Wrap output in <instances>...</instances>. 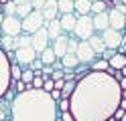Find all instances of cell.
Here are the masks:
<instances>
[{
    "instance_id": "ab89813d",
    "label": "cell",
    "mask_w": 126,
    "mask_h": 121,
    "mask_svg": "<svg viewBox=\"0 0 126 121\" xmlns=\"http://www.w3.org/2000/svg\"><path fill=\"white\" fill-rule=\"evenodd\" d=\"M120 73H122V77H126V65H124V67L120 69Z\"/></svg>"
},
{
    "instance_id": "6da1fadb",
    "label": "cell",
    "mask_w": 126,
    "mask_h": 121,
    "mask_svg": "<svg viewBox=\"0 0 126 121\" xmlns=\"http://www.w3.org/2000/svg\"><path fill=\"white\" fill-rule=\"evenodd\" d=\"M120 85L106 73L90 71L75 81L69 111L75 121H108L120 103Z\"/></svg>"
},
{
    "instance_id": "f1b7e54d",
    "label": "cell",
    "mask_w": 126,
    "mask_h": 121,
    "mask_svg": "<svg viewBox=\"0 0 126 121\" xmlns=\"http://www.w3.org/2000/svg\"><path fill=\"white\" fill-rule=\"evenodd\" d=\"M2 14L4 16H16V4H14L12 0H8V2L2 6Z\"/></svg>"
},
{
    "instance_id": "8d00e7d4",
    "label": "cell",
    "mask_w": 126,
    "mask_h": 121,
    "mask_svg": "<svg viewBox=\"0 0 126 121\" xmlns=\"http://www.w3.org/2000/svg\"><path fill=\"white\" fill-rule=\"evenodd\" d=\"M49 95H51V99H53V101H59V99H61V91H59V89H53Z\"/></svg>"
},
{
    "instance_id": "4316f807",
    "label": "cell",
    "mask_w": 126,
    "mask_h": 121,
    "mask_svg": "<svg viewBox=\"0 0 126 121\" xmlns=\"http://www.w3.org/2000/svg\"><path fill=\"white\" fill-rule=\"evenodd\" d=\"M31 10H33V6H31V2H27V4H16V16H18V18L22 20V18H25V16L31 12Z\"/></svg>"
},
{
    "instance_id": "7bdbcfd3",
    "label": "cell",
    "mask_w": 126,
    "mask_h": 121,
    "mask_svg": "<svg viewBox=\"0 0 126 121\" xmlns=\"http://www.w3.org/2000/svg\"><path fill=\"white\" fill-rule=\"evenodd\" d=\"M120 121H126V111H124V115H122V119Z\"/></svg>"
},
{
    "instance_id": "3957f363",
    "label": "cell",
    "mask_w": 126,
    "mask_h": 121,
    "mask_svg": "<svg viewBox=\"0 0 126 121\" xmlns=\"http://www.w3.org/2000/svg\"><path fill=\"white\" fill-rule=\"evenodd\" d=\"M94 32H96V30H94V24H92V14H81V16H77L71 36H75L77 40H88Z\"/></svg>"
},
{
    "instance_id": "f35d334b",
    "label": "cell",
    "mask_w": 126,
    "mask_h": 121,
    "mask_svg": "<svg viewBox=\"0 0 126 121\" xmlns=\"http://www.w3.org/2000/svg\"><path fill=\"white\" fill-rule=\"evenodd\" d=\"M118 107H120V109H124V111H126V99H120V103H118Z\"/></svg>"
},
{
    "instance_id": "d590c367",
    "label": "cell",
    "mask_w": 126,
    "mask_h": 121,
    "mask_svg": "<svg viewBox=\"0 0 126 121\" xmlns=\"http://www.w3.org/2000/svg\"><path fill=\"white\" fill-rule=\"evenodd\" d=\"M31 6H33V10H43L45 0H31Z\"/></svg>"
},
{
    "instance_id": "2e32d148",
    "label": "cell",
    "mask_w": 126,
    "mask_h": 121,
    "mask_svg": "<svg viewBox=\"0 0 126 121\" xmlns=\"http://www.w3.org/2000/svg\"><path fill=\"white\" fill-rule=\"evenodd\" d=\"M88 44H90V48L94 53H96V56H100L102 53L106 51V44H104V40H102V36L98 34V32H94V34L88 38Z\"/></svg>"
},
{
    "instance_id": "277c9868",
    "label": "cell",
    "mask_w": 126,
    "mask_h": 121,
    "mask_svg": "<svg viewBox=\"0 0 126 121\" xmlns=\"http://www.w3.org/2000/svg\"><path fill=\"white\" fill-rule=\"evenodd\" d=\"M20 26L25 34H33L35 30L39 28H45V18H43V12L41 10H31L25 18L20 20Z\"/></svg>"
},
{
    "instance_id": "7a4b0ae2",
    "label": "cell",
    "mask_w": 126,
    "mask_h": 121,
    "mask_svg": "<svg viewBox=\"0 0 126 121\" xmlns=\"http://www.w3.org/2000/svg\"><path fill=\"white\" fill-rule=\"evenodd\" d=\"M6 121H57V101L41 89H27L12 97Z\"/></svg>"
},
{
    "instance_id": "ffe728a7",
    "label": "cell",
    "mask_w": 126,
    "mask_h": 121,
    "mask_svg": "<svg viewBox=\"0 0 126 121\" xmlns=\"http://www.w3.org/2000/svg\"><path fill=\"white\" fill-rule=\"evenodd\" d=\"M39 59H41L43 65H51L53 61H57V56H55V53H53V48H51V46H47L45 51L39 53Z\"/></svg>"
},
{
    "instance_id": "7c38bea8",
    "label": "cell",
    "mask_w": 126,
    "mask_h": 121,
    "mask_svg": "<svg viewBox=\"0 0 126 121\" xmlns=\"http://www.w3.org/2000/svg\"><path fill=\"white\" fill-rule=\"evenodd\" d=\"M92 24H94V30L98 32H104L106 28H110V20H108V10L106 12H98V14H92Z\"/></svg>"
},
{
    "instance_id": "d6a6232c",
    "label": "cell",
    "mask_w": 126,
    "mask_h": 121,
    "mask_svg": "<svg viewBox=\"0 0 126 121\" xmlns=\"http://www.w3.org/2000/svg\"><path fill=\"white\" fill-rule=\"evenodd\" d=\"M61 111H69V99H59L57 101V113Z\"/></svg>"
},
{
    "instance_id": "ac0fdd59",
    "label": "cell",
    "mask_w": 126,
    "mask_h": 121,
    "mask_svg": "<svg viewBox=\"0 0 126 121\" xmlns=\"http://www.w3.org/2000/svg\"><path fill=\"white\" fill-rule=\"evenodd\" d=\"M61 65H63V69H75L77 65H81L79 61H77V56H75V53H65L61 56Z\"/></svg>"
},
{
    "instance_id": "f6af8a7d",
    "label": "cell",
    "mask_w": 126,
    "mask_h": 121,
    "mask_svg": "<svg viewBox=\"0 0 126 121\" xmlns=\"http://www.w3.org/2000/svg\"><path fill=\"white\" fill-rule=\"evenodd\" d=\"M124 59H126V51H124Z\"/></svg>"
},
{
    "instance_id": "44dd1931",
    "label": "cell",
    "mask_w": 126,
    "mask_h": 121,
    "mask_svg": "<svg viewBox=\"0 0 126 121\" xmlns=\"http://www.w3.org/2000/svg\"><path fill=\"white\" fill-rule=\"evenodd\" d=\"M108 65H110L112 69L120 71V69L124 67V65H126V59H124V55H122V53H116V55L112 56V59H108Z\"/></svg>"
},
{
    "instance_id": "1f68e13d",
    "label": "cell",
    "mask_w": 126,
    "mask_h": 121,
    "mask_svg": "<svg viewBox=\"0 0 126 121\" xmlns=\"http://www.w3.org/2000/svg\"><path fill=\"white\" fill-rule=\"evenodd\" d=\"M43 81H45V77H43V75L33 77V83H31V87H29V89H41V87H43Z\"/></svg>"
},
{
    "instance_id": "ba28073f",
    "label": "cell",
    "mask_w": 126,
    "mask_h": 121,
    "mask_svg": "<svg viewBox=\"0 0 126 121\" xmlns=\"http://www.w3.org/2000/svg\"><path fill=\"white\" fill-rule=\"evenodd\" d=\"M49 44H51V40H49V34H47V28H39V30H35L31 34V46L35 48L37 55L41 51H45Z\"/></svg>"
},
{
    "instance_id": "5bb4252c",
    "label": "cell",
    "mask_w": 126,
    "mask_h": 121,
    "mask_svg": "<svg viewBox=\"0 0 126 121\" xmlns=\"http://www.w3.org/2000/svg\"><path fill=\"white\" fill-rule=\"evenodd\" d=\"M59 24H61V30L65 32V34H71L73 32V26H75V20H77V14L71 12V14H61L59 16Z\"/></svg>"
},
{
    "instance_id": "60d3db41",
    "label": "cell",
    "mask_w": 126,
    "mask_h": 121,
    "mask_svg": "<svg viewBox=\"0 0 126 121\" xmlns=\"http://www.w3.org/2000/svg\"><path fill=\"white\" fill-rule=\"evenodd\" d=\"M122 34H126V20H124V26H122Z\"/></svg>"
},
{
    "instance_id": "52a82bcc",
    "label": "cell",
    "mask_w": 126,
    "mask_h": 121,
    "mask_svg": "<svg viewBox=\"0 0 126 121\" xmlns=\"http://www.w3.org/2000/svg\"><path fill=\"white\" fill-rule=\"evenodd\" d=\"M14 56H16V65L20 69H29V65L37 59V53L33 46H20L14 51Z\"/></svg>"
},
{
    "instance_id": "e0dca14e",
    "label": "cell",
    "mask_w": 126,
    "mask_h": 121,
    "mask_svg": "<svg viewBox=\"0 0 126 121\" xmlns=\"http://www.w3.org/2000/svg\"><path fill=\"white\" fill-rule=\"evenodd\" d=\"M45 28H47V34H49V40H55L57 36L63 34V30H61V24L59 20L55 18V20H49V22H45Z\"/></svg>"
},
{
    "instance_id": "d4e9b609",
    "label": "cell",
    "mask_w": 126,
    "mask_h": 121,
    "mask_svg": "<svg viewBox=\"0 0 126 121\" xmlns=\"http://www.w3.org/2000/svg\"><path fill=\"white\" fill-rule=\"evenodd\" d=\"M20 46H31V34H25V32H20L18 36H14V51Z\"/></svg>"
},
{
    "instance_id": "cb8c5ba5",
    "label": "cell",
    "mask_w": 126,
    "mask_h": 121,
    "mask_svg": "<svg viewBox=\"0 0 126 121\" xmlns=\"http://www.w3.org/2000/svg\"><path fill=\"white\" fill-rule=\"evenodd\" d=\"M0 48L4 53L14 51V36H6V34H0Z\"/></svg>"
},
{
    "instance_id": "d6986e66",
    "label": "cell",
    "mask_w": 126,
    "mask_h": 121,
    "mask_svg": "<svg viewBox=\"0 0 126 121\" xmlns=\"http://www.w3.org/2000/svg\"><path fill=\"white\" fill-rule=\"evenodd\" d=\"M90 10H92V2H90V0H75V2H73V12L77 16L90 14Z\"/></svg>"
},
{
    "instance_id": "8fae6325",
    "label": "cell",
    "mask_w": 126,
    "mask_h": 121,
    "mask_svg": "<svg viewBox=\"0 0 126 121\" xmlns=\"http://www.w3.org/2000/svg\"><path fill=\"white\" fill-rule=\"evenodd\" d=\"M67 40H69V34H65V32H63L61 36H57L55 40H51V48H53V53H55V56H57V59H61L63 55L67 53Z\"/></svg>"
},
{
    "instance_id": "9a60e30c",
    "label": "cell",
    "mask_w": 126,
    "mask_h": 121,
    "mask_svg": "<svg viewBox=\"0 0 126 121\" xmlns=\"http://www.w3.org/2000/svg\"><path fill=\"white\" fill-rule=\"evenodd\" d=\"M41 12H43L45 22L59 18V12H57V0H45V6H43V10H41Z\"/></svg>"
},
{
    "instance_id": "7402d4cb",
    "label": "cell",
    "mask_w": 126,
    "mask_h": 121,
    "mask_svg": "<svg viewBox=\"0 0 126 121\" xmlns=\"http://www.w3.org/2000/svg\"><path fill=\"white\" fill-rule=\"evenodd\" d=\"M110 67L108 65V61H104L102 56H96V59L92 61V65H90V71H98V73H106V69Z\"/></svg>"
},
{
    "instance_id": "836d02e7",
    "label": "cell",
    "mask_w": 126,
    "mask_h": 121,
    "mask_svg": "<svg viewBox=\"0 0 126 121\" xmlns=\"http://www.w3.org/2000/svg\"><path fill=\"white\" fill-rule=\"evenodd\" d=\"M116 53H118V51H116V48H106V51H104V53H102L100 56H102V59H104V61H108V59H112V56H114Z\"/></svg>"
},
{
    "instance_id": "e575fe53",
    "label": "cell",
    "mask_w": 126,
    "mask_h": 121,
    "mask_svg": "<svg viewBox=\"0 0 126 121\" xmlns=\"http://www.w3.org/2000/svg\"><path fill=\"white\" fill-rule=\"evenodd\" d=\"M41 67H43V63H41V59H39V55H37V59L29 65V69L31 71H41Z\"/></svg>"
},
{
    "instance_id": "f546056e",
    "label": "cell",
    "mask_w": 126,
    "mask_h": 121,
    "mask_svg": "<svg viewBox=\"0 0 126 121\" xmlns=\"http://www.w3.org/2000/svg\"><path fill=\"white\" fill-rule=\"evenodd\" d=\"M20 73H22V69L18 67L16 63L10 65V81H20Z\"/></svg>"
},
{
    "instance_id": "b9f144b4",
    "label": "cell",
    "mask_w": 126,
    "mask_h": 121,
    "mask_svg": "<svg viewBox=\"0 0 126 121\" xmlns=\"http://www.w3.org/2000/svg\"><path fill=\"white\" fill-rule=\"evenodd\" d=\"M2 20H4V14L0 12V26H2Z\"/></svg>"
},
{
    "instance_id": "484cf974",
    "label": "cell",
    "mask_w": 126,
    "mask_h": 121,
    "mask_svg": "<svg viewBox=\"0 0 126 121\" xmlns=\"http://www.w3.org/2000/svg\"><path fill=\"white\" fill-rule=\"evenodd\" d=\"M108 2H104V0H98V2H92V10L90 14H98V12H106L108 10Z\"/></svg>"
},
{
    "instance_id": "4dcf8cb0",
    "label": "cell",
    "mask_w": 126,
    "mask_h": 121,
    "mask_svg": "<svg viewBox=\"0 0 126 121\" xmlns=\"http://www.w3.org/2000/svg\"><path fill=\"white\" fill-rule=\"evenodd\" d=\"M55 89V85H53V81L49 79V77H45V81H43V87H41V91H45V93H51Z\"/></svg>"
},
{
    "instance_id": "4fadbf2b",
    "label": "cell",
    "mask_w": 126,
    "mask_h": 121,
    "mask_svg": "<svg viewBox=\"0 0 126 121\" xmlns=\"http://www.w3.org/2000/svg\"><path fill=\"white\" fill-rule=\"evenodd\" d=\"M108 20H110V28H114V30H120V32H122L124 20H126V16H124L122 12H116L114 8H108Z\"/></svg>"
},
{
    "instance_id": "9c48e42d",
    "label": "cell",
    "mask_w": 126,
    "mask_h": 121,
    "mask_svg": "<svg viewBox=\"0 0 126 121\" xmlns=\"http://www.w3.org/2000/svg\"><path fill=\"white\" fill-rule=\"evenodd\" d=\"M75 56H77V61H79L81 65H92V61L96 59V53L90 48V44H88V40H79L77 43V48H75Z\"/></svg>"
},
{
    "instance_id": "5b68a950",
    "label": "cell",
    "mask_w": 126,
    "mask_h": 121,
    "mask_svg": "<svg viewBox=\"0 0 126 121\" xmlns=\"http://www.w3.org/2000/svg\"><path fill=\"white\" fill-rule=\"evenodd\" d=\"M10 87V63L6 59V53L0 48V99Z\"/></svg>"
},
{
    "instance_id": "ee69618b",
    "label": "cell",
    "mask_w": 126,
    "mask_h": 121,
    "mask_svg": "<svg viewBox=\"0 0 126 121\" xmlns=\"http://www.w3.org/2000/svg\"><path fill=\"white\" fill-rule=\"evenodd\" d=\"M2 6H4V4H2V2H0V12H2Z\"/></svg>"
},
{
    "instance_id": "83f0119b",
    "label": "cell",
    "mask_w": 126,
    "mask_h": 121,
    "mask_svg": "<svg viewBox=\"0 0 126 121\" xmlns=\"http://www.w3.org/2000/svg\"><path fill=\"white\" fill-rule=\"evenodd\" d=\"M33 77H35V73L31 71V69H22V73H20V81L27 85V89L31 87V83H33Z\"/></svg>"
},
{
    "instance_id": "30bf717a",
    "label": "cell",
    "mask_w": 126,
    "mask_h": 121,
    "mask_svg": "<svg viewBox=\"0 0 126 121\" xmlns=\"http://www.w3.org/2000/svg\"><path fill=\"white\" fill-rule=\"evenodd\" d=\"M100 36L104 40L106 48H118V44H120V40H122V32L114 30V28H106L104 32H100Z\"/></svg>"
},
{
    "instance_id": "bcb514c9",
    "label": "cell",
    "mask_w": 126,
    "mask_h": 121,
    "mask_svg": "<svg viewBox=\"0 0 126 121\" xmlns=\"http://www.w3.org/2000/svg\"><path fill=\"white\" fill-rule=\"evenodd\" d=\"M71 2H75V0H71Z\"/></svg>"
},
{
    "instance_id": "74e56055",
    "label": "cell",
    "mask_w": 126,
    "mask_h": 121,
    "mask_svg": "<svg viewBox=\"0 0 126 121\" xmlns=\"http://www.w3.org/2000/svg\"><path fill=\"white\" fill-rule=\"evenodd\" d=\"M118 85H120V89H126V77H120V79H118Z\"/></svg>"
},
{
    "instance_id": "603a6c76",
    "label": "cell",
    "mask_w": 126,
    "mask_h": 121,
    "mask_svg": "<svg viewBox=\"0 0 126 121\" xmlns=\"http://www.w3.org/2000/svg\"><path fill=\"white\" fill-rule=\"evenodd\" d=\"M57 12L61 14H71L73 12V2L71 0H57Z\"/></svg>"
},
{
    "instance_id": "8992f818",
    "label": "cell",
    "mask_w": 126,
    "mask_h": 121,
    "mask_svg": "<svg viewBox=\"0 0 126 121\" xmlns=\"http://www.w3.org/2000/svg\"><path fill=\"white\" fill-rule=\"evenodd\" d=\"M20 32H22V26H20V18H18V16H4L2 26H0V34L18 36Z\"/></svg>"
}]
</instances>
